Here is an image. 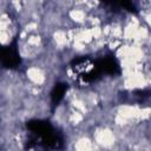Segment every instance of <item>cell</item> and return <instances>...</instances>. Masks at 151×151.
I'll list each match as a JSON object with an SVG mask.
<instances>
[{"instance_id": "1", "label": "cell", "mask_w": 151, "mask_h": 151, "mask_svg": "<svg viewBox=\"0 0 151 151\" xmlns=\"http://www.w3.org/2000/svg\"><path fill=\"white\" fill-rule=\"evenodd\" d=\"M27 130L33 136V142L46 150H60L64 145L63 136L45 119H29L26 122Z\"/></svg>"}, {"instance_id": "2", "label": "cell", "mask_w": 151, "mask_h": 151, "mask_svg": "<svg viewBox=\"0 0 151 151\" xmlns=\"http://www.w3.org/2000/svg\"><path fill=\"white\" fill-rule=\"evenodd\" d=\"M71 67L83 83H93L103 76L96 65V60H92L88 57H79L73 59Z\"/></svg>"}, {"instance_id": "3", "label": "cell", "mask_w": 151, "mask_h": 151, "mask_svg": "<svg viewBox=\"0 0 151 151\" xmlns=\"http://www.w3.org/2000/svg\"><path fill=\"white\" fill-rule=\"evenodd\" d=\"M0 60H1L2 67L8 68V70H14V68L20 66L21 57H20L19 51H18L17 38H14L8 45H6L1 48Z\"/></svg>"}, {"instance_id": "4", "label": "cell", "mask_w": 151, "mask_h": 151, "mask_svg": "<svg viewBox=\"0 0 151 151\" xmlns=\"http://www.w3.org/2000/svg\"><path fill=\"white\" fill-rule=\"evenodd\" d=\"M96 65L101 74L116 76L120 73V65L113 55H106L96 60Z\"/></svg>"}, {"instance_id": "5", "label": "cell", "mask_w": 151, "mask_h": 151, "mask_svg": "<svg viewBox=\"0 0 151 151\" xmlns=\"http://www.w3.org/2000/svg\"><path fill=\"white\" fill-rule=\"evenodd\" d=\"M67 84L65 83H57L54 84L52 91H51V104L53 107L58 106L59 103L63 100L66 91H67Z\"/></svg>"}, {"instance_id": "6", "label": "cell", "mask_w": 151, "mask_h": 151, "mask_svg": "<svg viewBox=\"0 0 151 151\" xmlns=\"http://www.w3.org/2000/svg\"><path fill=\"white\" fill-rule=\"evenodd\" d=\"M106 4L111 5V6H118L119 8H123L127 12H131V13L137 12V8H136L134 4H132L131 1H118V2H106Z\"/></svg>"}]
</instances>
